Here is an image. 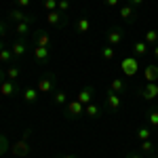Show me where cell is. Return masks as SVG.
I'll use <instances>...</instances> for the list:
<instances>
[{"label":"cell","mask_w":158,"mask_h":158,"mask_svg":"<svg viewBox=\"0 0 158 158\" xmlns=\"http://www.w3.org/2000/svg\"><path fill=\"white\" fill-rule=\"evenodd\" d=\"M55 86H57V76H55L53 72L42 74V76L38 78V82H36L38 93H42V95H47V93H55Z\"/></svg>","instance_id":"obj_1"},{"label":"cell","mask_w":158,"mask_h":158,"mask_svg":"<svg viewBox=\"0 0 158 158\" xmlns=\"http://www.w3.org/2000/svg\"><path fill=\"white\" fill-rule=\"evenodd\" d=\"M82 114H85V106H82L78 99H70V101L63 106V116H65V120H78Z\"/></svg>","instance_id":"obj_2"},{"label":"cell","mask_w":158,"mask_h":158,"mask_svg":"<svg viewBox=\"0 0 158 158\" xmlns=\"http://www.w3.org/2000/svg\"><path fill=\"white\" fill-rule=\"evenodd\" d=\"M47 23H49V27H53V30H61V27H65L68 25V15L61 11H49L47 13Z\"/></svg>","instance_id":"obj_3"},{"label":"cell","mask_w":158,"mask_h":158,"mask_svg":"<svg viewBox=\"0 0 158 158\" xmlns=\"http://www.w3.org/2000/svg\"><path fill=\"white\" fill-rule=\"evenodd\" d=\"M106 40H108L110 47H118L124 42V27L122 25H112L108 32H106Z\"/></svg>","instance_id":"obj_4"},{"label":"cell","mask_w":158,"mask_h":158,"mask_svg":"<svg viewBox=\"0 0 158 158\" xmlns=\"http://www.w3.org/2000/svg\"><path fill=\"white\" fill-rule=\"evenodd\" d=\"M120 70H122V74L127 76V78H133V76H137L139 74V59L137 57H124L122 59V63H120Z\"/></svg>","instance_id":"obj_5"},{"label":"cell","mask_w":158,"mask_h":158,"mask_svg":"<svg viewBox=\"0 0 158 158\" xmlns=\"http://www.w3.org/2000/svg\"><path fill=\"white\" fill-rule=\"evenodd\" d=\"M6 21H13V23H34V17L27 15L23 9H11L6 13Z\"/></svg>","instance_id":"obj_6"},{"label":"cell","mask_w":158,"mask_h":158,"mask_svg":"<svg viewBox=\"0 0 158 158\" xmlns=\"http://www.w3.org/2000/svg\"><path fill=\"white\" fill-rule=\"evenodd\" d=\"M137 95L146 101H152V99L158 97V82H143V85L137 89Z\"/></svg>","instance_id":"obj_7"},{"label":"cell","mask_w":158,"mask_h":158,"mask_svg":"<svg viewBox=\"0 0 158 158\" xmlns=\"http://www.w3.org/2000/svg\"><path fill=\"white\" fill-rule=\"evenodd\" d=\"M118 15H120V19H122L127 25H133L135 21L139 19V13H137V9H135V6H131V4H127V2L120 6Z\"/></svg>","instance_id":"obj_8"},{"label":"cell","mask_w":158,"mask_h":158,"mask_svg":"<svg viewBox=\"0 0 158 158\" xmlns=\"http://www.w3.org/2000/svg\"><path fill=\"white\" fill-rule=\"evenodd\" d=\"M19 93H21V89L17 85V80H4L0 85V95H4V97H15Z\"/></svg>","instance_id":"obj_9"},{"label":"cell","mask_w":158,"mask_h":158,"mask_svg":"<svg viewBox=\"0 0 158 158\" xmlns=\"http://www.w3.org/2000/svg\"><path fill=\"white\" fill-rule=\"evenodd\" d=\"M120 106H122L120 95L108 89V93H106V108H108V112H118V110H120Z\"/></svg>","instance_id":"obj_10"},{"label":"cell","mask_w":158,"mask_h":158,"mask_svg":"<svg viewBox=\"0 0 158 158\" xmlns=\"http://www.w3.org/2000/svg\"><path fill=\"white\" fill-rule=\"evenodd\" d=\"M93 97H95V89L91 85H85L80 89V93L76 95V99L82 103V106H89V103H93Z\"/></svg>","instance_id":"obj_11"},{"label":"cell","mask_w":158,"mask_h":158,"mask_svg":"<svg viewBox=\"0 0 158 158\" xmlns=\"http://www.w3.org/2000/svg\"><path fill=\"white\" fill-rule=\"evenodd\" d=\"M141 76H143L146 82H156L158 80V63H146Z\"/></svg>","instance_id":"obj_12"},{"label":"cell","mask_w":158,"mask_h":158,"mask_svg":"<svg viewBox=\"0 0 158 158\" xmlns=\"http://www.w3.org/2000/svg\"><path fill=\"white\" fill-rule=\"evenodd\" d=\"M34 47H49L51 49V36L47 30H36L34 32Z\"/></svg>","instance_id":"obj_13"},{"label":"cell","mask_w":158,"mask_h":158,"mask_svg":"<svg viewBox=\"0 0 158 158\" xmlns=\"http://www.w3.org/2000/svg\"><path fill=\"white\" fill-rule=\"evenodd\" d=\"M74 30H76L78 34H86V32L91 30V19L86 17L85 13L78 15V19H76V23H74Z\"/></svg>","instance_id":"obj_14"},{"label":"cell","mask_w":158,"mask_h":158,"mask_svg":"<svg viewBox=\"0 0 158 158\" xmlns=\"http://www.w3.org/2000/svg\"><path fill=\"white\" fill-rule=\"evenodd\" d=\"M25 49H27L25 38H17V40L11 44V51H13V55H15V59H17V61H19V59L25 55Z\"/></svg>","instance_id":"obj_15"},{"label":"cell","mask_w":158,"mask_h":158,"mask_svg":"<svg viewBox=\"0 0 158 158\" xmlns=\"http://www.w3.org/2000/svg\"><path fill=\"white\" fill-rule=\"evenodd\" d=\"M11 152L17 158H23V156L30 154V146H27V141H25V139H21V141H17V143H13V146H11Z\"/></svg>","instance_id":"obj_16"},{"label":"cell","mask_w":158,"mask_h":158,"mask_svg":"<svg viewBox=\"0 0 158 158\" xmlns=\"http://www.w3.org/2000/svg\"><path fill=\"white\" fill-rule=\"evenodd\" d=\"M108 89L114 91V93H118V95H124L127 93V82H124V78H112Z\"/></svg>","instance_id":"obj_17"},{"label":"cell","mask_w":158,"mask_h":158,"mask_svg":"<svg viewBox=\"0 0 158 158\" xmlns=\"http://www.w3.org/2000/svg\"><path fill=\"white\" fill-rule=\"evenodd\" d=\"M34 57L38 63H47L51 59V49L49 47H34Z\"/></svg>","instance_id":"obj_18"},{"label":"cell","mask_w":158,"mask_h":158,"mask_svg":"<svg viewBox=\"0 0 158 158\" xmlns=\"http://www.w3.org/2000/svg\"><path fill=\"white\" fill-rule=\"evenodd\" d=\"M21 93H23V101L25 103H36L38 97H40V93H38L36 86H25Z\"/></svg>","instance_id":"obj_19"},{"label":"cell","mask_w":158,"mask_h":158,"mask_svg":"<svg viewBox=\"0 0 158 158\" xmlns=\"http://www.w3.org/2000/svg\"><path fill=\"white\" fill-rule=\"evenodd\" d=\"M150 53V44H146V40H137L133 44V55L139 59V57H146Z\"/></svg>","instance_id":"obj_20"},{"label":"cell","mask_w":158,"mask_h":158,"mask_svg":"<svg viewBox=\"0 0 158 158\" xmlns=\"http://www.w3.org/2000/svg\"><path fill=\"white\" fill-rule=\"evenodd\" d=\"M85 114L89 116V118H101V114H103V110H101V106H97L95 101L93 103H89V106H85Z\"/></svg>","instance_id":"obj_21"},{"label":"cell","mask_w":158,"mask_h":158,"mask_svg":"<svg viewBox=\"0 0 158 158\" xmlns=\"http://www.w3.org/2000/svg\"><path fill=\"white\" fill-rule=\"evenodd\" d=\"M4 74H6V80H19V76H21V65H19V63H11V65L4 70Z\"/></svg>","instance_id":"obj_22"},{"label":"cell","mask_w":158,"mask_h":158,"mask_svg":"<svg viewBox=\"0 0 158 158\" xmlns=\"http://www.w3.org/2000/svg\"><path fill=\"white\" fill-rule=\"evenodd\" d=\"M146 120H148V127L158 129V106H154V108H150L146 112Z\"/></svg>","instance_id":"obj_23"},{"label":"cell","mask_w":158,"mask_h":158,"mask_svg":"<svg viewBox=\"0 0 158 158\" xmlns=\"http://www.w3.org/2000/svg\"><path fill=\"white\" fill-rule=\"evenodd\" d=\"M68 101H70V99H68V93H65V91L59 89V91L53 93V103H55V106H65Z\"/></svg>","instance_id":"obj_24"},{"label":"cell","mask_w":158,"mask_h":158,"mask_svg":"<svg viewBox=\"0 0 158 158\" xmlns=\"http://www.w3.org/2000/svg\"><path fill=\"white\" fill-rule=\"evenodd\" d=\"M17 63V59H15V55H13V51L11 47H6V49H2L0 51V63Z\"/></svg>","instance_id":"obj_25"},{"label":"cell","mask_w":158,"mask_h":158,"mask_svg":"<svg viewBox=\"0 0 158 158\" xmlns=\"http://www.w3.org/2000/svg\"><path fill=\"white\" fill-rule=\"evenodd\" d=\"M99 55H101V59L112 61L114 57H116V51H114V47H110V44H106V47H101V51H99Z\"/></svg>","instance_id":"obj_26"},{"label":"cell","mask_w":158,"mask_h":158,"mask_svg":"<svg viewBox=\"0 0 158 158\" xmlns=\"http://www.w3.org/2000/svg\"><path fill=\"white\" fill-rule=\"evenodd\" d=\"M135 135H137V139H139V141H146V139L152 137V127H139Z\"/></svg>","instance_id":"obj_27"},{"label":"cell","mask_w":158,"mask_h":158,"mask_svg":"<svg viewBox=\"0 0 158 158\" xmlns=\"http://www.w3.org/2000/svg\"><path fill=\"white\" fill-rule=\"evenodd\" d=\"M146 44H158V30H146Z\"/></svg>","instance_id":"obj_28"},{"label":"cell","mask_w":158,"mask_h":158,"mask_svg":"<svg viewBox=\"0 0 158 158\" xmlns=\"http://www.w3.org/2000/svg\"><path fill=\"white\" fill-rule=\"evenodd\" d=\"M154 150H156V143H154L152 139H146V141H141V150H139L141 154H152Z\"/></svg>","instance_id":"obj_29"},{"label":"cell","mask_w":158,"mask_h":158,"mask_svg":"<svg viewBox=\"0 0 158 158\" xmlns=\"http://www.w3.org/2000/svg\"><path fill=\"white\" fill-rule=\"evenodd\" d=\"M30 25H32V23H15V27H13V30L19 34V38H21V36L25 38L27 34H30Z\"/></svg>","instance_id":"obj_30"},{"label":"cell","mask_w":158,"mask_h":158,"mask_svg":"<svg viewBox=\"0 0 158 158\" xmlns=\"http://www.w3.org/2000/svg\"><path fill=\"white\" fill-rule=\"evenodd\" d=\"M6 150H11V141L6 139V135L0 133V156H2V154H6Z\"/></svg>","instance_id":"obj_31"},{"label":"cell","mask_w":158,"mask_h":158,"mask_svg":"<svg viewBox=\"0 0 158 158\" xmlns=\"http://www.w3.org/2000/svg\"><path fill=\"white\" fill-rule=\"evenodd\" d=\"M57 11H61V13H70V0H57Z\"/></svg>","instance_id":"obj_32"},{"label":"cell","mask_w":158,"mask_h":158,"mask_svg":"<svg viewBox=\"0 0 158 158\" xmlns=\"http://www.w3.org/2000/svg\"><path fill=\"white\" fill-rule=\"evenodd\" d=\"M42 6H44V11H55L57 9V0H42Z\"/></svg>","instance_id":"obj_33"},{"label":"cell","mask_w":158,"mask_h":158,"mask_svg":"<svg viewBox=\"0 0 158 158\" xmlns=\"http://www.w3.org/2000/svg\"><path fill=\"white\" fill-rule=\"evenodd\" d=\"M9 32V21H0V38H6Z\"/></svg>","instance_id":"obj_34"},{"label":"cell","mask_w":158,"mask_h":158,"mask_svg":"<svg viewBox=\"0 0 158 158\" xmlns=\"http://www.w3.org/2000/svg\"><path fill=\"white\" fill-rule=\"evenodd\" d=\"M127 4H131V6H135V9H141L143 4H146V0H124Z\"/></svg>","instance_id":"obj_35"},{"label":"cell","mask_w":158,"mask_h":158,"mask_svg":"<svg viewBox=\"0 0 158 158\" xmlns=\"http://www.w3.org/2000/svg\"><path fill=\"white\" fill-rule=\"evenodd\" d=\"M17 4H19L21 9H30V4H32V0H17Z\"/></svg>","instance_id":"obj_36"},{"label":"cell","mask_w":158,"mask_h":158,"mask_svg":"<svg viewBox=\"0 0 158 158\" xmlns=\"http://www.w3.org/2000/svg\"><path fill=\"white\" fill-rule=\"evenodd\" d=\"M118 2H120V0H103L106 6H118Z\"/></svg>","instance_id":"obj_37"},{"label":"cell","mask_w":158,"mask_h":158,"mask_svg":"<svg viewBox=\"0 0 158 158\" xmlns=\"http://www.w3.org/2000/svg\"><path fill=\"white\" fill-rule=\"evenodd\" d=\"M127 158H143V154H141V152H129Z\"/></svg>","instance_id":"obj_38"},{"label":"cell","mask_w":158,"mask_h":158,"mask_svg":"<svg viewBox=\"0 0 158 158\" xmlns=\"http://www.w3.org/2000/svg\"><path fill=\"white\" fill-rule=\"evenodd\" d=\"M4 80H6V74H4V70H2V68H0V85H2Z\"/></svg>","instance_id":"obj_39"},{"label":"cell","mask_w":158,"mask_h":158,"mask_svg":"<svg viewBox=\"0 0 158 158\" xmlns=\"http://www.w3.org/2000/svg\"><path fill=\"white\" fill-rule=\"evenodd\" d=\"M57 158H78V156H76V154H59Z\"/></svg>","instance_id":"obj_40"},{"label":"cell","mask_w":158,"mask_h":158,"mask_svg":"<svg viewBox=\"0 0 158 158\" xmlns=\"http://www.w3.org/2000/svg\"><path fill=\"white\" fill-rule=\"evenodd\" d=\"M152 53H154V57H156V61H158V44H154V47H152Z\"/></svg>","instance_id":"obj_41"},{"label":"cell","mask_w":158,"mask_h":158,"mask_svg":"<svg viewBox=\"0 0 158 158\" xmlns=\"http://www.w3.org/2000/svg\"><path fill=\"white\" fill-rule=\"evenodd\" d=\"M2 49H6V44H4V38H0V51Z\"/></svg>","instance_id":"obj_42"},{"label":"cell","mask_w":158,"mask_h":158,"mask_svg":"<svg viewBox=\"0 0 158 158\" xmlns=\"http://www.w3.org/2000/svg\"><path fill=\"white\" fill-rule=\"evenodd\" d=\"M148 158H158V154H150V156H148Z\"/></svg>","instance_id":"obj_43"},{"label":"cell","mask_w":158,"mask_h":158,"mask_svg":"<svg viewBox=\"0 0 158 158\" xmlns=\"http://www.w3.org/2000/svg\"><path fill=\"white\" fill-rule=\"evenodd\" d=\"M156 154H158V143H156Z\"/></svg>","instance_id":"obj_44"},{"label":"cell","mask_w":158,"mask_h":158,"mask_svg":"<svg viewBox=\"0 0 158 158\" xmlns=\"http://www.w3.org/2000/svg\"><path fill=\"white\" fill-rule=\"evenodd\" d=\"M156 30H158V27H156Z\"/></svg>","instance_id":"obj_45"}]
</instances>
